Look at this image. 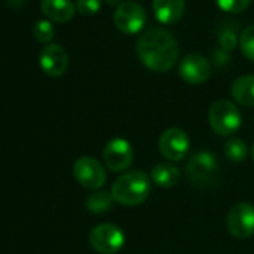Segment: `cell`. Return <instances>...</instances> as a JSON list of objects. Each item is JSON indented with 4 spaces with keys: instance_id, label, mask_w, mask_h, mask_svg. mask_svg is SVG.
I'll return each instance as SVG.
<instances>
[{
    "instance_id": "7",
    "label": "cell",
    "mask_w": 254,
    "mask_h": 254,
    "mask_svg": "<svg viewBox=\"0 0 254 254\" xmlns=\"http://www.w3.org/2000/svg\"><path fill=\"white\" fill-rule=\"evenodd\" d=\"M147 23V12L145 9L135 3V2H123L117 6L114 12V24L115 27L126 33L135 35L139 33Z\"/></svg>"
},
{
    "instance_id": "23",
    "label": "cell",
    "mask_w": 254,
    "mask_h": 254,
    "mask_svg": "<svg viewBox=\"0 0 254 254\" xmlns=\"http://www.w3.org/2000/svg\"><path fill=\"white\" fill-rule=\"evenodd\" d=\"M76 11H79L82 15H93L99 12L102 0H76Z\"/></svg>"
},
{
    "instance_id": "24",
    "label": "cell",
    "mask_w": 254,
    "mask_h": 254,
    "mask_svg": "<svg viewBox=\"0 0 254 254\" xmlns=\"http://www.w3.org/2000/svg\"><path fill=\"white\" fill-rule=\"evenodd\" d=\"M6 3H8L12 9H21V8L27 3V0H6Z\"/></svg>"
},
{
    "instance_id": "18",
    "label": "cell",
    "mask_w": 254,
    "mask_h": 254,
    "mask_svg": "<svg viewBox=\"0 0 254 254\" xmlns=\"http://www.w3.org/2000/svg\"><path fill=\"white\" fill-rule=\"evenodd\" d=\"M223 150H224V156L229 160L236 162V163L244 162L247 159V156H248V147L239 138H230V139H227Z\"/></svg>"
},
{
    "instance_id": "14",
    "label": "cell",
    "mask_w": 254,
    "mask_h": 254,
    "mask_svg": "<svg viewBox=\"0 0 254 254\" xmlns=\"http://www.w3.org/2000/svg\"><path fill=\"white\" fill-rule=\"evenodd\" d=\"M153 9L156 18L163 24H175L181 20L186 0H154Z\"/></svg>"
},
{
    "instance_id": "16",
    "label": "cell",
    "mask_w": 254,
    "mask_h": 254,
    "mask_svg": "<svg viewBox=\"0 0 254 254\" xmlns=\"http://www.w3.org/2000/svg\"><path fill=\"white\" fill-rule=\"evenodd\" d=\"M180 169L172 165L171 162L169 163H159L153 168L151 171V181L159 186V187H163V189H169V187H174L175 184H178L180 181Z\"/></svg>"
},
{
    "instance_id": "5",
    "label": "cell",
    "mask_w": 254,
    "mask_h": 254,
    "mask_svg": "<svg viewBox=\"0 0 254 254\" xmlns=\"http://www.w3.org/2000/svg\"><path fill=\"white\" fill-rule=\"evenodd\" d=\"M90 245L99 254H117L124 247L123 230L111 223H102L93 227L88 236Z\"/></svg>"
},
{
    "instance_id": "1",
    "label": "cell",
    "mask_w": 254,
    "mask_h": 254,
    "mask_svg": "<svg viewBox=\"0 0 254 254\" xmlns=\"http://www.w3.org/2000/svg\"><path fill=\"white\" fill-rule=\"evenodd\" d=\"M136 54L141 63L154 72L171 70L180 59V48L172 33L151 27L136 41Z\"/></svg>"
},
{
    "instance_id": "8",
    "label": "cell",
    "mask_w": 254,
    "mask_h": 254,
    "mask_svg": "<svg viewBox=\"0 0 254 254\" xmlns=\"http://www.w3.org/2000/svg\"><path fill=\"white\" fill-rule=\"evenodd\" d=\"M75 180L88 190H100L106 183V171L99 160L90 156L79 157L73 165Z\"/></svg>"
},
{
    "instance_id": "19",
    "label": "cell",
    "mask_w": 254,
    "mask_h": 254,
    "mask_svg": "<svg viewBox=\"0 0 254 254\" xmlns=\"http://www.w3.org/2000/svg\"><path fill=\"white\" fill-rule=\"evenodd\" d=\"M217 38H218V42H220V47L224 50V51H232L235 50L236 44H238V35H236V29L233 24H227V23H223L218 26L217 29Z\"/></svg>"
},
{
    "instance_id": "3",
    "label": "cell",
    "mask_w": 254,
    "mask_h": 254,
    "mask_svg": "<svg viewBox=\"0 0 254 254\" xmlns=\"http://www.w3.org/2000/svg\"><path fill=\"white\" fill-rule=\"evenodd\" d=\"M186 177L194 187H212L220 181V163L212 153L199 151L190 157L186 166Z\"/></svg>"
},
{
    "instance_id": "20",
    "label": "cell",
    "mask_w": 254,
    "mask_h": 254,
    "mask_svg": "<svg viewBox=\"0 0 254 254\" xmlns=\"http://www.w3.org/2000/svg\"><path fill=\"white\" fill-rule=\"evenodd\" d=\"M54 26L48 20H39L33 26V36L41 44H50L54 38Z\"/></svg>"
},
{
    "instance_id": "15",
    "label": "cell",
    "mask_w": 254,
    "mask_h": 254,
    "mask_svg": "<svg viewBox=\"0 0 254 254\" xmlns=\"http://www.w3.org/2000/svg\"><path fill=\"white\" fill-rule=\"evenodd\" d=\"M232 97L242 106H254V75H242L236 78L230 88Z\"/></svg>"
},
{
    "instance_id": "17",
    "label": "cell",
    "mask_w": 254,
    "mask_h": 254,
    "mask_svg": "<svg viewBox=\"0 0 254 254\" xmlns=\"http://www.w3.org/2000/svg\"><path fill=\"white\" fill-rule=\"evenodd\" d=\"M114 197L109 191L105 190H94L88 197H87V209L93 214H102L106 212L112 203H114Z\"/></svg>"
},
{
    "instance_id": "13",
    "label": "cell",
    "mask_w": 254,
    "mask_h": 254,
    "mask_svg": "<svg viewBox=\"0 0 254 254\" xmlns=\"http://www.w3.org/2000/svg\"><path fill=\"white\" fill-rule=\"evenodd\" d=\"M41 9L48 20L56 23H67L73 18L76 5L72 0H42Z\"/></svg>"
},
{
    "instance_id": "2",
    "label": "cell",
    "mask_w": 254,
    "mask_h": 254,
    "mask_svg": "<svg viewBox=\"0 0 254 254\" xmlns=\"http://www.w3.org/2000/svg\"><path fill=\"white\" fill-rule=\"evenodd\" d=\"M153 187L151 177L141 171L133 169L121 174L111 187V194L115 202L124 206H136L145 202Z\"/></svg>"
},
{
    "instance_id": "6",
    "label": "cell",
    "mask_w": 254,
    "mask_h": 254,
    "mask_svg": "<svg viewBox=\"0 0 254 254\" xmlns=\"http://www.w3.org/2000/svg\"><path fill=\"white\" fill-rule=\"evenodd\" d=\"M227 232L238 238L247 239L254 235V205L248 202L235 203L226 217Z\"/></svg>"
},
{
    "instance_id": "11",
    "label": "cell",
    "mask_w": 254,
    "mask_h": 254,
    "mask_svg": "<svg viewBox=\"0 0 254 254\" xmlns=\"http://www.w3.org/2000/svg\"><path fill=\"white\" fill-rule=\"evenodd\" d=\"M211 63L200 54H189L181 59L178 73L180 76L191 85L203 84L211 76Z\"/></svg>"
},
{
    "instance_id": "26",
    "label": "cell",
    "mask_w": 254,
    "mask_h": 254,
    "mask_svg": "<svg viewBox=\"0 0 254 254\" xmlns=\"http://www.w3.org/2000/svg\"><path fill=\"white\" fill-rule=\"evenodd\" d=\"M251 159H253V162H254V142H253V145H251Z\"/></svg>"
},
{
    "instance_id": "10",
    "label": "cell",
    "mask_w": 254,
    "mask_h": 254,
    "mask_svg": "<svg viewBox=\"0 0 254 254\" xmlns=\"http://www.w3.org/2000/svg\"><path fill=\"white\" fill-rule=\"evenodd\" d=\"M189 135L178 127H169L159 138V151L169 162H178L189 153Z\"/></svg>"
},
{
    "instance_id": "22",
    "label": "cell",
    "mask_w": 254,
    "mask_h": 254,
    "mask_svg": "<svg viewBox=\"0 0 254 254\" xmlns=\"http://www.w3.org/2000/svg\"><path fill=\"white\" fill-rule=\"evenodd\" d=\"M215 3L224 12L239 14V12H244L250 6L251 0H215Z\"/></svg>"
},
{
    "instance_id": "25",
    "label": "cell",
    "mask_w": 254,
    "mask_h": 254,
    "mask_svg": "<svg viewBox=\"0 0 254 254\" xmlns=\"http://www.w3.org/2000/svg\"><path fill=\"white\" fill-rule=\"evenodd\" d=\"M106 2H108L109 5H112V6H118V5L123 3V0H106Z\"/></svg>"
},
{
    "instance_id": "21",
    "label": "cell",
    "mask_w": 254,
    "mask_h": 254,
    "mask_svg": "<svg viewBox=\"0 0 254 254\" xmlns=\"http://www.w3.org/2000/svg\"><path fill=\"white\" fill-rule=\"evenodd\" d=\"M241 51L242 54L254 62V26H248L242 33H241Z\"/></svg>"
},
{
    "instance_id": "9",
    "label": "cell",
    "mask_w": 254,
    "mask_h": 254,
    "mask_svg": "<svg viewBox=\"0 0 254 254\" xmlns=\"http://www.w3.org/2000/svg\"><path fill=\"white\" fill-rule=\"evenodd\" d=\"M135 153L129 141L123 138L111 139L103 148V162L112 172H124L130 168Z\"/></svg>"
},
{
    "instance_id": "4",
    "label": "cell",
    "mask_w": 254,
    "mask_h": 254,
    "mask_svg": "<svg viewBox=\"0 0 254 254\" xmlns=\"http://www.w3.org/2000/svg\"><path fill=\"white\" fill-rule=\"evenodd\" d=\"M208 120L212 130L220 136H230L239 130L242 115L238 106L229 100H217L208 111Z\"/></svg>"
},
{
    "instance_id": "12",
    "label": "cell",
    "mask_w": 254,
    "mask_h": 254,
    "mask_svg": "<svg viewBox=\"0 0 254 254\" xmlns=\"http://www.w3.org/2000/svg\"><path fill=\"white\" fill-rule=\"evenodd\" d=\"M39 64L41 69L48 76H62L67 70L69 57L63 47L57 44H48L42 48L39 56Z\"/></svg>"
}]
</instances>
